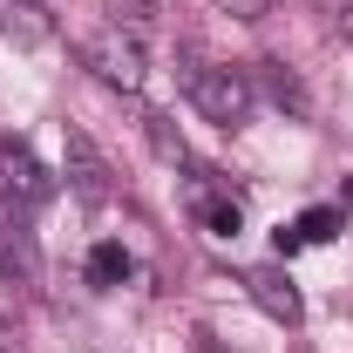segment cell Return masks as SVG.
<instances>
[{
	"label": "cell",
	"mask_w": 353,
	"mask_h": 353,
	"mask_svg": "<svg viewBox=\"0 0 353 353\" xmlns=\"http://www.w3.org/2000/svg\"><path fill=\"white\" fill-rule=\"evenodd\" d=\"M88 279H95V285H123V279H130V252H123V245H95Z\"/></svg>",
	"instance_id": "obj_11"
},
{
	"label": "cell",
	"mask_w": 353,
	"mask_h": 353,
	"mask_svg": "<svg viewBox=\"0 0 353 353\" xmlns=\"http://www.w3.org/2000/svg\"><path fill=\"white\" fill-rule=\"evenodd\" d=\"M252 88H265V95H272L292 123H306V116H312L306 82H299V68H285V61H259V82H252Z\"/></svg>",
	"instance_id": "obj_6"
},
{
	"label": "cell",
	"mask_w": 353,
	"mask_h": 353,
	"mask_svg": "<svg viewBox=\"0 0 353 353\" xmlns=\"http://www.w3.org/2000/svg\"><path fill=\"white\" fill-rule=\"evenodd\" d=\"M0 279H34V252H28V231H7L0 224Z\"/></svg>",
	"instance_id": "obj_8"
},
{
	"label": "cell",
	"mask_w": 353,
	"mask_h": 353,
	"mask_svg": "<svg viewBox=\"0 0 353 353\" xmlns=\"http://www.w3.org/2000/svg\"><path fill=\"white\" fill-rule=\"evenodd\" d=\"M197 211H204V224H211L218 238H238V231H245V211H238L231 197H211V190H204V197H197Z\"/></svg>",
	"instance_id": "obj_10"
},
{
	"label": "cell",
	"mask_w": 353,
	"mask_h": 353,
	"mask_svg": "<svg viewBox=\"0 0 353 353\" xmlns=\"http://www.w3.org/2000/svg\"><path fill=\"white\" fill-rule=\"evenodd\" d=\"M61 170H68V190H75L82 204H102V197H109V163H102V150L88 143V130H61Z\"/></svg>",
	"instance_id": "obj_4"
},
{
	"label": "cell",
	"mask_w": 353,
	"mask_h": 353,
	"mask_svg": "<svg viewBox=\"0 0 353 353\" xmlns=\"http://www.w3.org/2000/svg\"><path fill=\"white\" fill-rule=\"evenodd\" d=\"M143 136H150V150H157V157H163L170 170H183V163H190V150H183V136L170 130V116H143Z\"/></svg>",
	"instance_id": "obj_9"
},
{
	"label": "cell",
	"mask_w": 353,
	"mask_h": 353,
	"mask_svg": "<svg viewBox=\"0 0 353 353\" xmlns=\"http://www.w3.org/2000/svg\"><path fill=\"white\" fill-rule=\"evenodd\" d=\"M245 292H252L279 326H299V319H306V299H299V285L285 279V265H252V272H245Z\"/></svg>",
	"instance_id": "obj_5"
},
{
	"label": "cell",
	"mask_w": 353,
	"mask_h": 353,
	"mask_svg": "<svg viewBox=\"0 0 353 353\" xmlns=\"http://www.w3.org/2000/svg\"><path fill=\"white\" fill-rule=\"evenodd\" d=\"M190 353H231V347H224L218 333H204V326H197V333H190Z\"/></svg>",
	"instance_id": "obj_14"
},
{
	"label": "cell",
	"mask_w": 353,
	"mask_h": 353,
	"mask_svg": "<svg viewBox=\"0 0 353 353\" xmlns=\"http://www.w3.org/2000/svg\"><path fill=\"white\" fill-rule=\"evenodd\" d=\"M82 68L95 75V82H109L116 95H143V82H150L143 41H130L123 28H95V34L82 41Z\"/></svg>",
	"instance_id": "obj_3"
},
{
	"label": "cell",
	"mask_w": 353,
	"mask_h": 353,
	"mask_svg": "<svg viewBox=\"0 0 353 353\" xmlns=\"http://www.w3.org/2000/svg\"><path fill=\"white\" fill-rule=\"evenodd\" d=\"M48 170L34 163V150L28 143H0V224L7 231H28L34 211L48 204Z\"/></svg>",
	"instance_id": "obj_2"
},
{
	"label": "cell",
	"mask_w": 353,
	"mask_h": 353,
	"mask_svg": "<svg viewBox=\"0 0 353 353\" xmlns=\"http://www.w3.org/2000/svg\"><path fill=\"white\" fill-rule=\"evenodd\" d=\"M170 7L176 0H109V28H123L130 41H150V34H163Z\"/></svg>",
	"instance_id": "obj_7"
},
{
	"label": "cell",
	"mask_w": 353,
	"mask_h": 353,
	"mask_svg": "<svg viewBox=\"0 0 353 353\" xmlns=\"http://www.w3.org/2000/svg\"><path fill=\"white\" fill-rule=\"evenodd\" d=\"M340 34H347V41H353V7H347V14H340Z\"/></svg>",
	"instance_id": "obj_15"
},
{
	"label": "cell",
	"mask_w": 353,
	"mask_h": 353,
	"mask_svg": "<svg viewBox=\"0 0 353 353\" xmlns=\"http://www.w3.org/2000/svg\"><path fill=\"white\" fill-rule=\"evenodd\" d=\"M292 231H299L306 245H319V238H333V231H340V211H333V204H312V211L292 224Z\"/></svg>",
	"instance_id": "obj_12"
},
{
	"label": "cell",
	"mask_w": 353,
	"mask_h": 353,
	"mask_svg": "<svg viewBox=\"0 0 353 353\" xmlns=\"http://www.w3.org/2000/svg\"><path fill=\"white\" fill-rule=\"evenodd\" d=\"M183 95H190V109L204 116V123H218V130H245L252 123V102H259V88L245 68H224V61H190L183 68Z\"/></svg>",
	"instance_id": "obj_1"
},
{
	"label": "cell",
	"mask_w": 353,
	"mask_h": 353,
	"mask_svg": "<svg viewBox=\"0 0 353 353\" xmlns=\"http://www.w3.org/2000/svg\"><path fill=\"white\" fill-rule=\"evenodd\" d=\"M218 7L231 21H265V14H272V0H218Z\"/></svg>",
	"instance_id": "obj_13"
}]
</instances>
